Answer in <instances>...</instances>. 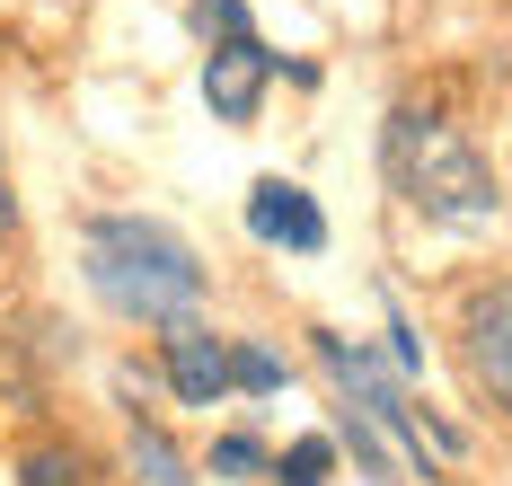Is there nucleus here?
Wrapping results in <instances>:
<instances>
[{
    "label": "nucleus",
    "instance_id": "obj_11",
    "mask_svg": "<svg viewBox=\"0 0 512 486\" xmlns=\"http://www.w3.org/2000/svg\"><path fill=\"white\" fill-rule=\"evenodd\" d=\"M327 469H336V442H327V433H301V442L283 451L274 478H283V486H327Z\"/></svg>",
    "mask_w": 512,
    "mask_h": 486
},
{
    "label": "nucleus",
    "instance_id": "obj_5",
    "mask_svg": "<svg viewBox=\"0 0 512 486\" xmlns=\"http://www.w3.org/2000/svg\"><path fill=\"white\" fill-rule=\"evenodd\" d=\"M460 336H468V380H477V389H486V398L512 416V283H486V292H468Z\"/></svg>",
    "mask_w": 512,
    "mask_h": 486
},
{
    "label": "nucleus",
    "instance_id": "obj_7",
    "mask_svg": "<svg viewBox=\"0 0 512 486\" xmlns=\"http://www.w3.org/2000/svg\"><path fill=\"white\" fill-rule=\"evenodd\" d=\"M168 389L186 398V407H212L221 389H230V354H221V336H204V327H168Z\"/></svg>",
    "mask_w": 512,
    "mask_h": 486
},
{
    "label": "nucleus",
    "instance_id": "obj_2",
    "mask_svg": "<svg viewBox=\"0 0 512 486\" xmlns=\"http://www.w3.org/2000/svg\"><path fill=\"white\" fill-rule=\"evenodd\" d=\"M89 292H98L115 319L186 327V319H195V301H204V266H195V248H186L168 221L98 213V221H89Z\"/></svg>",
    "mask_w": 512,
    "mask_h": 486
},
{
    "label": "nucleus",
    "instance_id": "obj_13",
    "mask_svg": "<svg viewBox=\"0 0 512 486\" xmlns=\"http://www.w3.org/2000/svg\"><path fill=\"white\" fill-rule=\"evenodd\" d=\"M9 221H18V195H9V168H0V239H9Z\"/></svg>",
    "mask_w": 512,
    "mask_h": 486
},
{
    "label": "nucleus",
    "instance_id": "obj_8",
    "mask_svg": "<svg viewBox=\"0 0 512 486\" xmlns=\"http://www.w3.org/2000/svg\"><path fill=\"white\" fill-rule=\"evenodd\" d=\"M124 460H133V486H195L186 451H177L159 425H142V416H133V442H124Z\"/></svg>",
    "mask_w": 512,
    "mask_h": 486
},
{
    "label": "nucleus",
    "instance_id": "obj_10",
    "mask_svg": "<svg viewBox=\"0 0 512 486\" xmlns=\"http://www.w3.org/2000/svg\"><path fill=\"white\" fill-rule=\"evenodd\" d=\"M221 354H230V389H256V398L283 389V354H265V345H221Z\"/></svg>",
    "mask_w": 512,
    "mask_h": 486
},
{
    "label": "nucleus",
    "instance_id": "obj_1",
    "mask_svg": "<svg viewBox=\"0 0 512 486\" xmlns=\"http://www.w3.org/2000/svg\"><path fill=\"white\" fill-rule=\"evenodd\" d=\"M318 345V372L336 380V398H345V433H354V460L371 469V478H433L451 451H460V433L433 425L424 407L407 398V380H389L362 345H345V336H309Z\"/></svg>",
    "mask_w": 512,
    "mask_h": 486
},
{
    "label": "nucleus",
    "instance_id": "obj_12",
    "mask_svg": "<svg viewBox=\"0 0 512 486\" xmlns=\"http://www.w3.org/2000/svg\"><path fill=\"white\" fill-rule=\"evenodd\" d=\"M256 469H265V442L256 433H221L212 442V478H256Z\"/></svg>",
    "mask_w": 512,
    "mask_h": 486
},
{
    "label": "nucleus",
    "instance_id": "obj_6",
    "mask_svg": "<svg viewBox=\"0 0 512 486\" xmlns=\"http://www.w3.org/2000/svg\"><path fill=\"white\" fill-rule=\"evenodd\" d=\"M248 230L265 248H292V257H318L327 248V213H318V195L292 186V177H256L248 186Z\"/></svg>",
    "mask_w": 512,
    "mask_h": 486
},
{
    "label": "nucleus",
    "instance_id": "obj_4",
    "mask_svg": "<svg viewBox=\"0 0 512 486\" xmlns=\"http://www.w3.org/2000/svg\"><path fill=\"white\" fill-rule=\"evenodd\" d=\"M186 27L204 36V98L221 124H256V107H265V80L283 71V54H265V36L248 27V9L239 0H195L186 9Z\"/></svg>",
    "mask_w": 512,
    "mask_h": 486
},
{
    "label": "nucleus",
    "instance_id": "obj_3",
    "mask_svg": "<svg viewBox=\"0 0 512 486\" xmlns=\"http://www.w3.org/2000/svg\"><path fill=\"white\" fill-rule=\"evenodd\" d=\"M389 177H398V195H407L415 213L451 221V230H486V221L504 213L495 168L477 160V142H468L460 124H442V115H415V107L389 115Z\"/></svg>",
    "mask_w": 512,
    "mask_h": 486
},
{
    "label": "nucleus",
    "instance_id": "obj_9",
    "mask_svg": "<svg viewBox=\"0 0 512 486\" xmlns=\"http://www.w3.org/2000/svg\"><path fill=\"white\" fill-rule=\"evenodd\" d=\"M18 486H98V478H89V460H80L71 442H36V451L18 460Z\"/></svg>",
    "mask_w": 512,
    "mask_h": 486
}]
</instances>
